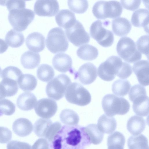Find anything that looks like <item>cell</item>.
<instances>
[{
  "label": "cell",
  "mask_w": 149,
  "mask_h": 149,
  "mask_svg": "<svg viewBox=\"0 0 149 149\" xmlns=\"http://www.w3.org/2000/svg\"><path fill=\"white\" fill-rule=\"evenodd\" d=\"M37 75L40 80L47 82L53 79L54 75V71L50 65L47 64H42L38 68Z\"/></svg>",
  "instance_id": "obj_36"
},
{
  "label": "cell",
  "mask_w": 149,
  "mask_h": 149,
  "mask_svg": "<svg viewBox=\"0 0 149 149\" xmlns=\"http://www.w3.org/2000/svg\"><path fill=\"white\" fill-rule=\"evenodd\" d=\"M123 8L119 2L116 1H100L96 2L92 8L93 15L98 19L114 18L120 16Z\"/></svg>",
  "instance_id": "obj_3"
},
{
  "label": "cell",
  "mask_w": 149,
  "mask_h": 149,
  "mask_svg": "<svg viewBox=\"0 0 149 149\" xmlns=\"http://www.w3.org/2000/svg\"><path fill=\"white\" fill-rule=\"evenodd\" d=\"M8 46L5 41L0 38V54L5 52L8 48Z\"/></svg>",
  "instance_id": "obj_50"
},
{
  "label": "cell",
  "mask_w": 149,
  "mask_h": 149,
  "mask_svg": "<svg viewBox=\"0 0 149 149\" xmlns=\"http://www.w3.org/2000/svg\"><path fill=\"white\" fill-rule=\"evenodd\" d=\"M55 20L59 26L65 29L73 25L76 21L74 13L68 9L59 11L55 16Z\"/></svg>",
  "instance_id": "obj_20"
},
{
  "label": "cell",
  "mask_w": 149,
  "mask_h": 149,
  "mask_svg": "<svg viewBox=\"0 0 149 149\" xmlns=\"http://www.w3.org/2000/svg\"><path fill=\"white\" fill-rule=\"evenodd\" d=\"M52 63L54 68L62 73L68 71L73 72L72 68V60L67 54L60 53L56 54L53 57Z\"/></svg>",
  "instance_id": "obj_16"
},
{
  "label": "cell",
  "mask_w": 149,
  "mask_h": 149,
  "mask_svg": "<svg viewBox=\"0 0 149 149\" xmlns=\"http://www.w3.org/2000/svg\"><path fill=\"white\" fill-rule=\"evenodd\" d=\"M2 2V5H5L9 11L10 10L25 8L26 4L25 1L22 0H9L5 1Z\"/></svg>",
  "instance_id": "obj_44"
},
{
  "label": "cell",
  "mask_w": 149,
  "mask_h": 149,
  "mask_svg": "<svg viewBox=\"0 0 149 149\" xmlns=\"http://www.w3.org/2000/svg\"><path fill=\"white\" fill-rule=\"evenodd\" d=\"M109 23V22L107 21L102 22L97 20L94 22L90 27L91 36L104 47L110 46L114 41V36L112 32L104 28L108 25Z\"/></svg>",
  "instance_id": "obj_7"
},
{
  "label": "cell",
  "mask_w": 149,
  "mask_h": 149,
  "mask_svg": "<svg viewBox=\"0 0 149 149\" xmlns=\"http://www.w3.org/2000/svg\"><path fill=\"white\" fill-rule=\"evenodd\" d=\"M58 109L56 102L50 98H44L38 101L34 110L37 115L44 119H48L53 116Z\"/></svg>",
  "instance_id": "obj_12"
},
{
  "label": "cell",
  "mask_w": 149,
  "mask_h": 149,
  "mask_svg": "<svg viewBox=\"0 0 149 149\" xmlns=\"http://www.w3.org/2000/svg\"><path fill=\"white\" fill-rule=\"evenodd\" d=\"M61 127V124L58 122L52 123L45 138L49 141L52 142Z\"/></svg>",
  "instance_id": "obj_43"
},
{
  "label": "cell",
  "mask_w": 149,
  "mask_h": 149,
  "mask_svg": "<svg viewBox=\"0 0 149 149\" xmlns=\"http://www.w3.org/2000/svg\"><path fill=\"white\" fill-rule=\"evenodd\" d=\"M52 123L50 119L40 118L35 123L34 131L38 137L45 138L50 127Z\"/></svg>",
  "instance_id": "obj_33"
},
{
  "label": "cell",
  "mask_w": 149,
  "mask_h": 149,
  "mask_svg": "<svg viewBox=\"0 0 149 149\" xmlns=\"http://www.w3.org/2000/svg\"><path fill=\"white\" fill-rule=\"evenodd\" d=\"M79 57L85 61H92L96 59L98 55V50L95 47L86 44L80 47L77 51Z\"/></svg>",
  "instance_id": "obj_28"
},
{
  "label": "cell",
  "mask_w": 149,
  "mask_h": 149,
  "mask_svg": "<svg viewBox=\"0 0 149 149\" xmlns=\"http://www.w3.org/2000/svg\"><path fill=\"white\" fill-rule=\"evenodd\" d=\"M132 108L137 115L145 116L149 113V98L146 95H140L132 102Z\"/></svg>",
  "instance_id": "obj_23"
},
{
  "label": "cell",
  "mask_w": 149,
  "mask_h": 149,
  "mask_svg": "<svg viewBox=\"0 0 149 149\" xmlns=\"http://www.w3.org/2000/svg\"><path fill=\"white\" fill-rule=\"evenodd\" d=\"M13 130L14 132L20 137H25L32 132L33 126L28 119L23 118H18L13 122Z\"/></svg>",
  "instance_id": "obj_18"
},
{
  "label": "cell",
  "mask_w": 149,
  "mask_h": 149,
  "mask_svg": "<svg viewBox=\"0 0 149 149\" xmlns=\"http://www.w3.org/2000/svg\"><path fill=\"white\" fill-rule=\"evenodd\" d=\"M25 42L27 48L34 52H40L45 47V37L38 32H34L29 34Z\"/></svg>",
  "instance_id": "obj_17"
},
{
  "label": "cell",
  "mask_w": 149,
  "mask_h": 149,
  "mask_svg": "<svg viewBox=\"0 0 149 149\" xmlns=\"http://www.w3.org/2000/svg\"><path fill=\"white\" fill-rule=\"evenodd\" d=\"M149 10L144 8H140L133 13L131 19L132 24L136 27H143L148 33Z\"/></svg>",
  "instance_id": "obj_19"
},
{
  "label": "cell",
  "mask_w": 149,
  "mask_h": 149,
  "mask_svg": "<svg viewBox=\"0 0 149 149\" xmlns=\"http://www.w3.org/2000/svg\"><path fill=\"white\" fill-rule=\"evenodd\" d=\"M61 122L67 125H75L79 123V118L77 114L70 109L63 110L60 114Z\"/></svg>",
  "instance_id": "obj_32"
},
{
  "label": "cell",
  "mask_w": 149,
  "mask_h": 149,
  "mask_svg": "<svg viewBox=\"0 0 149 149\" xmlns=\"http://www.w3.org/2000/svg\"><path fill=\"white\" fill-rule=\"evenodd\" d=\"M12 138V132L8 128L0 127V143H6Z\"/></svg>",
  "instance_id": "obj_46"
},
{
  "label": "cell",
  "mask_w": 149,
  "mask_h": 149,
  "mask_svg": "<svg viewBox=\"0 0 149 149\" xmlns=\"http://www.w3.org/2000/svg\"><path fill=\"white\" fill-rule=\"evenodd\" d=\"M65 32L69 41L75 46L79 47L89 42V34L78 21L76 20L73 25L65 29Z\"/></svg>",
  "instance_id": "obj_11"
},
{
  "label": "cell",
  "mask_w": 149,
  "mask_h": 149,
  "mask_svg": "<svg viewBox=\"0 0 149 149\" xmlns=\"http://www.w3.org/2000/svg\"><path fill=\"white\" fill-rule=\"evenodd\" d=\"M36 101L37 98L33 94L30 92H25L17 97V104L20 109L28 111L33 108Z\"/></svg>",
  "instance_id": "obj_22"
},
{
  "label": "cell",
  "mask_w": 149,
  "mask_h": 149,
  "mask_svg": "<svg viewBox=\"0 0 149 149\" xmlns=\"http://www.w3.org/2000/svg\"><path fill=\"white\" fill-rule=\"evenodd\" d=\"M73 126L64 125L61 128L53 139L54 149H82L84 140L88 139L84 127Z\"/></svg>",
  "instance_id": "obj_1"
},
{
  "label": "cell",
  "mask_w": 149,
  "mask_h": 149,
  "mask_svg": "<svg viewBox=\"0 0 149 149\" xmlns=\"http://www.w3.org/2000/svg\"><path fill=\"white\" fill-rule=\"evenodd\" d=\"M71 83L66 75L61 74L55 77L47 84L46 92L48 97L56 100L63 97L68 86Z\"/></svg>",
  "instance_id": "obj_10"
},
{
  "label": "cell",
  "mask_w": 149,
  "mask_h": 149,
  "mask_svg": "<svg viewBox=\"0 0 149 149\" xmlns=\"http://www.w3.org/2000/svg\"><path fill=\"white\" fill-rule=\"evenodd\" d=\"M19 87L23 91H30L33 90L37 84L36 78L30 74H23L17 81Z\"/></svg>",
  "instance_id": "obj_29"
},
{
  "label": "cell",
  "mask_w": 149,
  "mask_h": 149,
  "mask_svg": "<svg viewBox=\"0 0 149 149\" xmlns=\"http://www.w3.org/2000/svg\"><path fill=\"white\" fill-rule=\"evenodd\" d=\"M123 62L118 56H112L109 57L98 67V76L105 81L113 80L120 71Z\"/></svg>",
  "instance_id": "obj_9"
},
{
  "label": "cell",
  "mask_w": 149,
  "mask_h": 149,
  "mask_svg": "<svg viewBox=\"0 0 149 149\" xmlns=\"http://www.w3.org/2000/svg\"><path fill=\"white\" fill-rule=\"evenodd\" d=\"M127 145L129 149H149L148 139L142 134L131 136Z\"/></svg>",
  "instance_id": "obj_31"
},
{
  "label": "cell",
  "mask_w": 149,
  "mask_h": 149,
  "mask_svg": "<svg viewBox=\"0 0 149 149\" xmlns=\"http://www.w3.org/2000/svg\"><path fill=\"white\" fill-rule=\"evenodd\" d=\"M112 24L113 32L120 37L127 35L132 28L130 21L124 17H119L113 19L112 21Z\"/></svg>",
  "instance_id": "obj_21"
},
{
  "label": "cell",
  "mask_w": 149,
  "mask_h": 149,
  "mask_svg": "<svg viewBox=\"0 0 149 149\" xmlns=\"http://www.w3.org/2000/svg\"><path fill=\"white\" fill-rule=\"evenodd\" d=\"M7 149H31V146L29 143L17 140H13L7 145Z\"/></svg>",
  "instance_id": "obj_45"
},
{
  "label": "cell",
  "mask_w": 149,
  "mask_h": 149,
  "mask_svg": "<svg viewBox=\"0 0 149 149\" xmlns=\"http://www.w3.org/2000/svg\"><path fill=\"white\" fill-rule=\"evenodd\" d=\"M22 74V71L18 68L10 66L6 67L2 70L1 77L2 79L8 78L17 82L19 78Z\"/></svg>",
  "instance_id": "obj_37"
},
{
  "label": "cell",
  "mask_w": 149,
  "mask_h": 149,
  "mask_svg": "<svg viewBox=\"0 0 149 149\" xmlns=\"http://www.w3.org/2000/svg\"><path fill=\"white\" fill-rule=\"evenodd\" d=\"M108 146L107 149H124V146L118 144H111Z\"/></svg>",
  "instance_id": "obj_51"
},
{
  "label": "cell",
  "mask_w": 149,
  "mask_h": 149,
  "mask_svg": "<svg viewBox=\"0 0 149 149\" xmlns=\"http://www.w3.org/2000/svg\"><path fill=\"white\" fill-rule=\"evenodd\" d=\"M132 73L131 66L127 63L124 62L121 69L116 75L122 79H124L130 77Z\"/></svg>",
  "instance_id": "obj_47"
},
{
  "label": "cell",
  "mask_w": 149,
  "mask_h": 149,
  "mask_svg": "<svg viewBox=\"0 0 149 149\" xmlns=\"http://www.w3.org/2000/svg\"><path fill=\"white\" fill-rule=\"evenodd\" d=\"M121 3L125 9L134 11L138 8L141 3V0H121Z\"/></svg>",
  "instance_id": "obj_48"
},
{
  "label": "cell",
  "mask_w": 149,
  "mask_h": 149,
  "mask_svg": "<svg viewBox=\"0 0 149 149\" xmlns=\"http://www.w3.org/2000/svg\"><path fill=\"white\" fill-rule=\"evenodd\" d=\"M146 123L144 119L142 117L134 115L128 120L127 127L129 132L134 135H138L145 129Z\"/></svg>",
  "instance_id": "obj_25"
},
{
  "label": "cell",
  "mask_w": 149,
  "mask_h": 149,
  "mask_svg": "<svg viewBox=\"0 0 149 149\" xmlns=\"http://www.w3.org/2000/svg\"><path fill=\"white\" fill-rule=\"evenodd\" d=\"M45 42L47 49L54 54L65 52L69 45L64 31L59 27L53 28L49 31Z\"/></svg>",
  "instance_id": "obj_8"
},
{
  "label": "cell",
  "mask_w": 149,
  "mask_h": 149,
  "mask_svg": "<svg viewBox=\"0 0 149 149\" xmlns=\"http://www.w3.org/2000/svg\"><path fill=\"white\" fill-rule=\"evenodd\" d=\"M31 149H49V143L46 139L40 138L33 145Z\"/></svg>",
  "instance_id": "obj_49"
},
{
  "label": "cell",
  "mask_w": 149,
  "mask_h": 149,
  "mask_svg": "<svg viewBox=\"0 0 149 149\" xmlns=\"http://www.w3.org/2000/svg\"><path fill=\"white\" fill-rule=\"evenodd\" d=\"M130 87L131 85L128 81L119 79L113 83L112 87V91L113 94L116 95L124 96L127 94Z\"/></svg>",
  "instance_id": "obj_34"
},
{
  "label": "cell",
  "mask_w": 149,
  "mask_h": 149,
  "mask_svg": "<svg viewBox=\"0 0 149 149\" xmlns=\"http://www.w3.org/2000/svg\"><path fill=\"white\" fill-rule=\"evenodd\" d=\"M65 95L68 102L81 106L87 105L91 101V96L89 91L77 82L71 83L68 86Z\"/></svg>",
  "instance_id": "obj_5"
},
{
  "label": "cell",
  "mask_w": 149,
  "mask_h": 149,
  "mask_svg": "<svg viewBox=\"0 0 149 149\" xmlns=\"http://www.w3.org/2000/svg\"><path fill=\"white\" fill-rule=\"evenodd\" d=\"M34 9L36 14L38 16L52 17L58 13L59 6L56 0H37L35 3Z\"/></svg>",
  "instance_id": "obj_13"
},
{
  "label": "cell",
  "mask_w": 149,
  "mask_h": 149,
  "mask_svg": "<svg viewBox=\"0 0 149 149\" xmlns=\"http://www.w3.org/2000/svg\"><path fill=\"white\" fill-rule=\"evenodd\" d=\"M97 126L102 133L109 134L115 130L117 123L113 117L103 114L99 118Z\"/></svg>",
  "instance_id": "obj_24"
},
{
  "label": "cell",
  "mask_w": 149,
  "mask_h": 149,
  "mask_svg": "<svg viewBox=\"0 0 149 149\" xmlns=\"http://www.w3.org/2000/svg\"><path fill=\"white\" fill-rule=\"evenodd\" d=\"M1 69L0 67V74H1Z\"/></svg>",
  "instance_id": "obj_53"
},
{
  "label": "cell",
  "mask_w": 149,
  "mask_h": 149,
  "mask_svg": "<svg viewBox=\"0 0 149 149\" xmlns=\"http://www.w3.org/2000/svg\"><path fill=\"white\" fill-rule=\"evenodd\" d=\"M5 40L9 46L13 48H17L23 44L24 38L22 33L12 29L6 33Z\"/></svg>",
  "instance_id": "obj_30"
},
{
  "label": "cell",
  "mask_w": 149,
  "mask_h": 149,
  "mask_svg": "<svg viewBox=\"0 0 149 149\" xmlns=\"http://www.w3.org/2000/svg\"><path fill=\"white\" fill-rule=\"evenodd\" d=\"M102 104L106 115L111 117L116 115H122L126 114L130 107L127 100L113 94L104 96L102 98Z\"/></svg>",
  "instance_id": "obj_2"
},
{
  "label": "cell",
  "mask_w": 149,
  "mask_h": 149,
  "mask_svg": "<svg viewBox=\"0 0 149 149\" xmlns=\"http://www.w3.org/2000/svg\"><path fill=\"white\" fill-rule=\"evenodd\" d=\"M0 85L6 97L13 96L18 91L17 82L15 80L3 78L0 82Z\"/></svg>",
  "instance_id": "obj_35"
},
{
  "label": "cell",
  "mask_w": 149,
  "mask_h": 149,
  "mask_svg": "<svg viewBox=\"0 0 149 149\" xmlns=\"http://www.w3.org/2000/svg\"><path fill=\"white\" fill-rule=\"evenodd\" d=\"M15 111V105L12 101L6 99L0 100V116L11 115Z\"/></svg>",
  "instance_id": "obj_39"
},
{
  "label": "cell",
  "mask_w": 149,
  "mask_h": 149,
  "mask_svg": "<svg viewBox=\"0 0 149 149\" xmlns=\"http://www.w3.org/2000/svg\"><path fill=\"white\" fill-rule=\"evenodd\" d=\"M125 139L120 132H115L109 135L107 138V146L112 144H119L124 146Z\"/></svg>",
  "instance_id": "obj_41"
},
{
  "label": "cell",
  "mask_w": 149,
  "mask_h": 149,
  "mask_svg": "<svg viewBox=\"0 0 149 149\" xmlns=\"http://www.w3.org/2000/svg\"><path fill=\"white\" fill-rule=\"evenodd\" d=\"M84 131L89 142L95 145L100 144L102 142L104 134L95 124H90L84 128Z\"/></svg>",
  "instance_id": "obj_27"
},
{
  "label": "cell",
  "mask_w": 149,
  "mask_h": 149,
  "mask_svg": "<svg viewBox=\"0 0 149 149\" xmlns=\"http://www.w3.org/2000/svg\"><path fill=\"white\" fill-rule=\"evenodd\" d=\"M40 57L38 53L30 51L24 52L21 58V63L24 68L33 69L37 67L39 64Z\"/></svg>",
  "instance_id": "obj_26"
},
{
  "label": "cell",
  "mask_w": 149,
  "mask_h": 149,
  "mask_svg": "<svg viewBox=\"0 0 149 149\" xmlns=\"http://www.w3.org/2000/svg\"><path fill=\"white\" fill-rule=\"evenodd\" d=\"M133 70L136 76L139 83L144 86L149 85V62L141 60L134 64Z\"/></svg>",
  "instance_id": "obj_15"
},
{
  "label": "cell",
  "mask_w": 149,
  "mask_h": 149,
  "mask_svg": "<svg viewBox=\"0 0 149 149\" xmlns=\"http://www.w3.org/2000/svg\"><path fill=\"white\" fill-rule=\"evenodd\" d=\"M68 4L71 10L79 14L85 12L88 7V2L87 0H68Z\"/></svg>",
  "instance_id": "obj_38"
},
{
  "label": "cell",
  "mask_w": 149,
  "mask_h": 149,
  "mask_svg": "<svg viewBox=\"0 0 149 149\" xmlns=\"http://www.w3.org/2000/svg\"><path fill=\"white\" fill-rule=\"evenodd\" d=\"M77 76L82 84H90L93 82L97 77V68L92 63H85L79 68Z\"/></svg>",
  "instance_id": "obj_14"
},
{
  "label": "cell",
  "mask_w": 149,
  "mask_h": 149,
  "mask_svg": "<svg viewBox=\"0 0 149 149\" xmlns=\"http://www.w3.org/2000/svg\"><path fill=\"white\" fill-rule=\"evenodd\" d=\"M34 12L25 8L9 11L8 19L15 30L21 32L25 30L34 18Z\"/></svg>",
  "instance_id": "obj_4"
},
{
  "label": "cell",
  "mask_w": 149,
  "mask_h": 149,
  "mask_svg": "<svg viewBox=\"0 0 149 149\" xmlns=\"http://www.w3.org/2000/svg\"><path fill=\"white\" fill-rule=\"evenodd\" d=\"M143 95H146L145 88L141 85L136 84L131 88L129 94V98L133 102L136 98Z\"/></svg>",
  "instance_id": "obj_42"
},
{
  "label": "cell",
  "mask_w": 149,
  "mask_h": 149,
  "mask_svg": "<svg viewBox=\"0 0 149 149\" xmlns=\"http://www.w3.org/2000/svg\"><path fill=\"white\" fill-rule=\"evenodd\" d=\"M6 96L2 90V89L0 85V100L4 98Z\"/></svg>",
  "instance_id": "obj_52"
},
{
  "label": "cell",
  "mask_w": 149,
  "mask_h": 149,
  "mask_svg": "<svg viewBox=\"0 0 149 149\" xmlns=\"http://www.w3.org/2000/svg\"><path fill=\"white\" fill-rule=\"evenodd\" d=\"M116 51L118 55L128 63H133L141 58V53L137 50L135 43L127 37L120 39L117 44Z\"/></svg>",
  "instance_id": "obj_6"
},
{
  "label": "cell",
  "mask_w": 149,
  "mask_h": 149,
  "mask_svg": "<svg viewBox=\"0 0 149 149\" xmlns=\"http://www.w3.org/2000/svg\"><path fill=\"white\" fill-rule=\"evenodd\" d=\"M149 35H144L141 36L136 42L137 50L141 53L145 55L148 58Z\"/></svg>",
  "instance_id": "obj_40"
}]
</instances>
